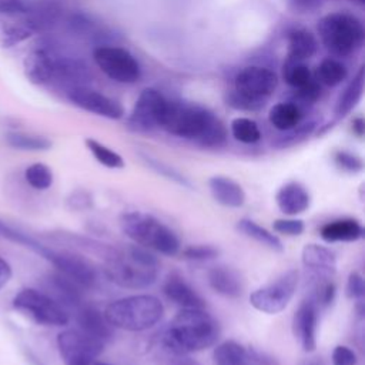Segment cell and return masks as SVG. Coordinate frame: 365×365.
Masks as SVG:
<instances>
[{"label":"cell","instance_id":"6da1fadb","mask_svg":"<svg viewBox=\"0 0 365 365\" xmlns=\"http://www.w3.org/2000/svg\"><path fill=\"white\" fill-rule=\"evenodd\" d=\"M160 128L208 148L221 147L227 141L224 123L211 110L195 103L168 98Z\"/></svg>","mask_w":365,"mask_h":365},{"label":"cell","instance_id":"7a4b0ae2","mask_svg":"<svg viewBox=\"0 0 365 365\" xmlns=\"http://www.w3.org/2000/svg\"><path fill=\"white\" fill-rule=\"evenodd\" d=\"M221 334L218 321L204 308H181L163 334V344L175 355L211 348Z\"/></svg>","mask_w":365,"mask_h":365},{"label":"cell","instance_id":"3957f363","mask_svg":"<svg viewBox=\"0 0 365 365\" xmlns=\"http://www.w3.org/2000/svg\"><path fill=\"white\" fill-rule=\"evenodd\" d=\"M106 277L120 288L145 289L158 278V259L147 248L133 244L125 250H114L104 259Z\"/></svg>","mask_w":365,"mask_h":365},{"label":"cell","instance_id":"277c9868","mask_svg":"<svg viewBox=\"0 0 365 365\" xmlns=\"http://www.w3.org/2000/svg\"><path fill=\"white\" fill-rule=\"evenodd\" d=\"M0 234L13 242H19L30 248L31 251L38 254L41 258L48 261L60 274L66 275L67 278L78 284L81 288L94 287L97 281V272L91 265V262L83 255L73 251L53 250L38 242L36 238L30 237L29 234L7 225L3 221H0Z\"/></svg>","mask_w":365,"mask_h":365},{"label":"cell","instance_id":"5b68a950","mask_svg":"<svg viewBox=\"0 0 365 365\" xmlns=\"http://www.w3.org/2000/svg\"><path fill=\"white\" fill-rule=\"evenodd\" d=\"M103 312L113 328L141 332L153 328L161 321L164 307L154 295L135 294L110 302Z\"/></svg>","mask_w":365,"mask_h":365},{"label":"cell","instance_id":"8992f818","mask_svg":"<svg viewBox=\"0 0 365 365\" xmlns=\"http://www.w3.org/2000/svg\"><path fill=\"white\" fill-rule=\"evenodd\" d=\"M121 231L137 245L174 257L181 251V241L174 230L151 214L128 211L121 215Z\"/></svg>","mask_w":365,"mask_h":365},{"label":"cell","instance_id":"52a82bcc","mask_svg":"<svg viewBox=\"0 0 365 365\" xmlns=\"http://www.w3.org/2000/svg\"><path fill=\"white\" fill-rule=\"evenodd\" d=\"M277 86L278 77L274 70L264 66H248L235 76L234 90L227 93L225 101L235 110L258 111L274 94Z\"/></svg>","mask_w":365,"mask_h":365},{"label":"cell","instance_id":"ba28073f","mask_svg":"<svg viewBox=\"0 0 365 365\" xmlns=\"http://www.w3.org/2000/svg\"><path fill=\"white\" fill-rule=\"evenodd\" d=\"M318 34L325 50L334 57L356 53L365 40L362 21L346 11H334L318 21Z\"/></svg>","mask_w":365,"mask_h":365},{"label":"cell","instance_id":"9c48e42d","mask_svg":"<svg viewBox=\"0 0 365 365\" xmlns=\"http://www.w3.org/2000/svg\"><path fill=\"white\" fill-rule=\"evenodd\" d=\"M299 282V272L291 268L274 281L254 289L250 294V304L259 312L274 315L284 311L295 295Z\"/></svg>","mask_w":365,"mask_h":365},{"label":"cell","instance_id":"30bf717a","mask_svg":"<svg viewBox=\"0 0 365 365\" xmlns=\"http://www.w3.org/2000/svg\"><path fill=\"white\" fill-rule=\"evenodd\" d=\"M13 307L36 322L48 327H63L70 321V314L44 291L24 288L13 298Z\"/></svg>","mask_w":365,"mask_h":365},{"label":"cell","instance_id":"8fae6325","mask_svg":"<svg viewBox=\"0 0 365 365\" xmlns=\"http://www.w3.org/2000/svg\"><path fill=\"white\" fill-rule=\"evenodd\" d=\"M96 66L113 81L121 84L137 83L141 77L138 60L125 48L117 46H98L93 50Z\"/></svg>","mask_w":365,"mask_h":365},{"label":"cell","instance_id":"7c38bea8","mask_svg":"<svg viewBox=\"0 0 365 365\" xmlns=\"http://www.w3.org/2000/svg\"><path fill=\"white\" fill-rule=\"evenodd\" d=\"M57 348L64 365H90L104 351V342L78 328H68L57 335Z\"/></svg>","mask_w":365,"mask_h":365},{"label":"cell","instance_id":"4fadbf2b","mask_svg":"<svg viewBox=\"0 0 365 365\" xmlns=\"http://www.w3.org/2000/svg\"><path fill=\"white\" fill-rule=\"evenodd\" d=\"M168 98L153 87L144 88L137 97L127 118V128L134 133H150L161 127Z\"/></svg>","mask_w":365,"mask_h":365},{"label":"cell","instance_id":"5bb4252c","mask_svg":"<svg viewBox=\"0 0 365 365\" xmlns=\"http://www.w3.org/2000/svg\"><path fill=\"white\" fill-rule=\"evenodd\" d=\"M67 98L76 107L108 120H120L124 117V108L117 100L87 86L68 88Z\"/></svg>","mask_w":365,"mask_h":365},{"label":"cell","instance_id":"9a60e30c","mask_svg":"<svg viewBox=\"0 0 365 365\" xmlns=\"http://www.w3.org/2000/svg\"><path fill=\"white\" fill-rule=\"evenodd\" d=\"M212 358L215 365H279L275 356L245 346L234 339H227L218 344L214 348Z\"/></svg>","mask_w":365,"mask_h":365},{"label":"cell","instance_id":"2e32d148","mask_svg":"<svg viewBox=\"0 0 365 365\" xmlns=\"http://www.w3.org/2000/svg\"><path fill=\"white\" fill-rule=\"evenodd\" d=\"M319 308L308 297L304 299L292 317V334L305 352H314L317 348Z\"/></svg>","mask_w":365,"mask_h":365},{"label":"cell","instance_id":"e0dca14e","mask_svg":"<svg viewBox=\"0 0 365 365\" xmlns=\"http://www.w3.org/2000/svg\"><path fill=\"white\" fill-rule=\"evenodd\" d=\"M63 16V4L60 0H29L23 24L33 33H46L51 30Z\"/></svg>","mask_w":365,"mask_h":365},{"label":"cell","instance_id":"ac0fdd59","mask_svg":"<svg viewBox=\"0 0 365 365\" xmlns=\"http://www.w3.org/2000/svg\"><path fill=\"white\" fill-rule=\"evenodd\" d=\"M44 292L58 302L68 314L70 311L74 312L84 302L83 288L58 271L51 272L44 278Z\"/></svg>","mask_w":365,"mask_h":365},{"label":"cell","instance_id":"d6986e66","mask_svg":"<svg viewBox=\"0 0 365 365\" xmlns=\"http://www.w3.org/2000/svg\"><path fill=\"white\" fill-rule=\"evenodd\" d=\"M57 53L47 46L34 47L24 58V74L33 84L43 86L53 80Z\"/></svg>","mask_w":365,"mask_h":365},{"label":"cell","instance_id":"ffe728a7","mask_svg":"<svg viewBox=\"0 0 365 365\" xmlns=\"http://www.w3.org/2000/svg\"><path fill=\"white\" fill-rule=\"evenodd\" d=\"M76 322L78 329L86 332L90 336H94L103 342H107L113 338V327L104 317V312L91 304L83 302L76 311Z\"/></svg>","mask_w":365,"mask_h":365},{"label":"cell","instance_id":"44dd1931","mask_svg":"<svg viewBox=\"0 0 365 365\" xmlns=\"http://www.w3.org/2000/svg\"><path fill=\"white\" fill-rule=\"evenodd\" d=\"M275 204L282 214L294 217L305 212L309 208L311 195L301 182L289 181L281 185L277 191Z\"/></svg>","mask_w":365,"mask_h":365},{"label":"cell","instance_id":"7402d4cb","mask_svg":"<svg viewBox=\"0 0 365 365\" xmlns=\"http://www.w3.org/2000/svg\"><path fill=\"white\" fill-rule=\"evenodd\" d=\"M163 292L181 308H205L204 298L177 272L168 274L163 284Z\"/></svg>","mask_w":365,"mask_h":365},{"label":"cell","instance_id":"603a6c76","mask_svg":"<svg viewBox=\"0 0 365 365\" xmlns=\"http://www.w3.org/2000/svg\"><path fill=\"white\" fill-rule=\"evenodd\" d=\"M301 261L302 265L314 274V277L331 278L336 269L335 254L328 247L314 242L304 245Z\"/></svg>","mask_w":365,"mask_h":365},{"label":"cell","instance_id":"cb8c5ba5","mask_svg":"<svg viewBox=\"0 0 365 365\" xmlns=\"http://www.w3.org/2000/svg\"><path fill=\"white\" fill-rule=\"evenodd\" d=\"M319 237L325 242H354L364 237V227L354 217H342L325 222L319 228Z\"/></svg>","mask_w":365,"mask_h":365},{"label":"cell","instance_id":"d4e9b609","mask_svg":"<svg viewBox=\"0 0 365 365\" xmlns=\"http://www.w3.org/2000/svg\"><path fill=\"white\" fill-rule=\"evenodd\" d=\"M207 281L214 292L225 298H238L244 292V282L240 274L227 265L211 267L207 271Z\"/></svg>","mask_w":365,"mask_h":365},{"label":"cell","instance_id":"484cf974","mask_svg":"<svg viewBox=\"0 0 365 365\" xmlns=\"http://www.w3.org/2000/svg\"><path fill=\"white\" fill-rule=\"evenodd\" d=\"M90 77L91 76H90L88 67L86 66L84 61L73 57L60 56V54L56 56L53 80H57L58 83L71 88L77 86H87V81L90 80Z\"/></svg>","mask_w":365,"mask_h":365},{"label":"cell","instance_id":"4316f807","mask_svg":"<svg viewBox=\"0 0 365 365\" xmlns=\"http://www.w3.org/2000/svg\"><path fill=\"white\" fill-rule=\"evenodd\" d=\"M212 198L222 207L240 208L245 202V191L235 180L225 175H214L208 180Z\"/></svg>","mask_w":365,"mask_h":365},{"label":"cell","instance_id":"83f0119b","mask_svg":"<svg viewBox=\"0 0 365 365\" xmlns=\"http://www.w3.org/2000/svg\"><path fill=\"white\" fill-rule=\"evenodd\" d=\"M288 50L287 60L305 61L311 58L318 48V41L315 36L307 29H292L287 36Z\"/></svg>","mask_w":365,"mask_h":365},{"label":"cell","instance_id":"f1b7e54d","mask_svg":"<svg viewBox=\"0 0 365 365\" xmlns=\"http://www.w3.org/2000/svg\"><path fill=\"white\" fill-rule=\"evenodd\" d=\"M364 84H365V67L361 66L356 74L349 80L344 91L339 94L336 104H335V115L338 118H344L348 115L355 106L359 103L364 94Z\"/></svg>","mask_w":365,"mask_h":365},{"label":"cell","instance_id":"f546056e","mask_svg":"<svg viewBox=\"0 0 365 365\" xmlns=\"http://www.w3.org/2000/svg\"><path fill=\"white\" fill-rule=\"evenodd\" d=\"M301 106L294 101H281L271 107L268 120L271 125L279 131H288L302 121Z\"/></svg>","mask_w":365,"mask_h":365},{"label":"cell","instance_id":"4dcf8cb0","mask_svg":"<svg viewBox=\"0 0 365 365\" xmlns=\"http://www.w3.org/2000/svg\"><path fill=\"white\" fill-rule=\"evenodd\" d=\"M237 230L241 234H244L245 237L257 241L258 244H261L275 252L284 251V245H282V241L279 240V237L275 235L274 232L268 231L265 227L259 225L258 222H255L251 218H241L237 222Z\"/></svg>","mask_w":365,"mask_h":365},{"label":"cell","instance_id":"1f68e13d","mask_svg":"<svg viewBox=\"0 0 365 365\" xmlns=\"http://www.w3.org/2000/svg\"><path fill=\"white\" fill-rule=\"evenodd\" d=\"M348 76L346 66L338 60L336 57L324 58L315 71V80L321 86L336 87L339 86Z\"/></svg>","mask_w":365,"mask_h":365},{"label":"cell","instance_id":"d6a6232c","mask_svg":"<svg viewBox=\"0 0 365 365\" xmlns=\"http://www.w3.org/2000/svg\"><path fill=\"white\" fill-rule=\"evenodd\" d=\"M6 143L16 150L21 151H46L51 148V141L47 137L23 133V131H10L6 134Z\"/></svg>","mask_w":365,"mask_h":365},{"label":"cell","instance_id":"836d02e7","mask_svg":"<svg viewBox=\"0 0 365 365\" xmlns=\"http://www.w3.org/2000/svg\"><path fill=\"white\" fill-rule=\"evenodd\" d=\"M84 144L87 147V150L91 153V155L104 167L111 168V170H120L124 168L125 163L124 158L114 150H111L110 147H107L106 144L100 143L98 140L93 138V137H87L84 140Z\"/></svg>","mask_w":365,"mask_h":365},{"label":"cell","instance_id":"e575fe53","mask_svg":"<svg viewBox=\"0 0 365 365\" xmlns=\"http://www.w3.org/2000/svg\"><path fill=\"white\" fill-rule=\"evenodd\" d=\"M230 130L232 137L242 144H255L261 140L258 124L248 117H237L231 121Z\"/></svg>","mask_w":365,"mask_h":365},{"label":"cell","instance_id":"d590c367","mask_svg":"<svg viewBox=\"0 0 365 365\" xmlns=\"http://www.w3.org/2000/svg\"><path fill=\"white\" fill-rule=\"evenodd\" d=\"M140 157L141 160L144 161V164L151 168L153 171H155L157 174H160L161 177L170 180V181H174L175 184L178 185H182V187H187V188H192L190 180L187 177H184L178 170H175L173 165L153 157V155H148L145 153H140Z\"/></svg>","mask_w":365,"mask_h":365},{"label":"cell","instance_id":"8d00e7d4","mask_svg":"<svg viewBox=\"0 0 365 365\" xmlns=\"http://www.w3.org/2000/svg\"><path fill=\"white\" fill-rule=\"evenodd\" d=\"M282 78L289 87L297 90L311 81L312 74L304 61L287 60L282 67Z\"/></svg>","mask_w":365,"mask_h":365},{"label":"cell","instance_id":"74e56055","mask_svg":"<svg viewBox=\"0 0 365 365\" xmlns=\"http://www.w3.org/2000/svg\"><path fill=\"white\" fill-rule=\"evenodd\" d=\"M24 180L31 188L44 191L53 184V171L44 163H34L26 168Z\"/></svg>","mask_w":365,"mask_h":365},{"label":"cell","instance_id":"f35d334b","mask_svg":"<svg viewBox=\"0 0 365 365\" xmlns=\"http://www.w3.org/2000/svg\"><path fill=\"white\" fill-rule=\"evenodd\" d=\"M315 127H317V121H312V120L307 121V123L301 121L294 128H291L288 131H284L285 134L274 141V147L287 148V147H292L295 144H299L314 133Z\"/></svg>","mask_w":365,"mask_h":365},{"label":"cell","instance_id":"ab89813d","mask_svg":"<svg viewBox=\"0 0 365 365\" xmlns=\"http://www.w3.org/2000/svg\"><path fill=\"white\" fill-rule=\"evenodd\" d=\"M33 33L23 24H6L0 27V46L4 48H11L27 38H30Z\"/></svg>","mask_w":365,"mask_h":365},{"label":"cell","instance_id":"60d3db41","mask_svg":"<svg viewBox=\"0 0 365 365\" xmlns=\"http://www.w3.org/2000/svg\"><path fill=\"white\" fill-rule=\"evenodd\" d=\"M181 254L185 259H190V261H210L218 257L220 250L210 244H195L184 248Z\"/></svg>","mask_w":365,"mask_h":365},{"label":"cell","instance_id":"b9f144b4","mask_svg":"<svg viewBox=\"0 0 365 365\" xmlns=\"http://www.w3.org/2000/svg\"><path fill=\"white\" fill-rule=\"evenodd\" d=\"M334 163L344 171L346 173H359L364 168V161L359 155L346 151V150H339L335 151L334 154Z\"/></svg>","mask_w":365,"mask_h":365},{"label":"cell","instance_id":"7bdbcfd3","mask_svg":"<svg viewBox=\"0 0 365 365\" xmlns=\"http://www.w3.org/2000/svg\"><path fill=\"white\" fill-rule=\"evenodd\" d=\"M272 228L277 234L287 237H298L304 232L305 224L299 218H278L272 222Z\"/></svg>","mask_w":365,"mask_h":365},{"label":"cell","instance_id":"ee69618b","mask_svg":"<svg viewBox=\"0 0 365 365\" xmlns=\"http://www.w3.org/2000/svg\"><path fill=\"white\" fill-rule=\"evenodd\" d=\"M319 97L321 84L315 78H311V81H308L305 86L295 90V98L302 104H314L319 100Z\"/></svg>","mask_w":365,"mask_h":365},{"label":"cell","instance_id":"f6af8a7d","mask_svg":"<svg viewBox=\"0 0 365 365\" xmlns=\"http://www.w3.org/2000/svg\"><path fill=\"white\" fill-rule=\"evenodd\" d=\"M345 294L351 299L362 301L364 294H365V284H364V277L359 272L352 271L348 275L346 285H345Z\"/></svg>","mask_w":365,"mask_h":365},{"label":"cell","instance_id":"bcb514c9","mask_svg":"<svg viewBox=\"0 0 365 365\" xmlns=\"http://www.w3.org/2000/svg\"><path fill=\"white\" fill-rule=\"evenodd\" d=\"M332 365H356L358 358L354 349L346 345H336L331 354Z\"/></svg>","mask_w":365,"mask_h":365},{"label":"cell","instance_id":"7dc6e473","mask_svg":"<svg viewBox=\"0 0 365 365\" xmlns=\"http://www.w3.org/2000/svg\"><path fill=\"white\" fill-rule=\"evenodd\" d=\"M327 0H288V7L298 14L314 13L322 7Z\"/></svg>","mask_w":365,"mask_h":365},{"label":"cell","instance_id":"c3c4849f","mask_svg":"<svg viewBox=\"0 0 365 365\" xmlns=\"http://www.w3.org/2000/svg\"><path fill=\"white\" fill-rule=\"evenodd\" d=\"M29 0H0V14L23 16L27 10Z\"/></svg>","mask_w":365,"mask_h":365},{"label":"cell","instance_id":"681fc988","mask_svg":"<svg viewBox=\"0 0 365 365\" xmlns=\"http://www.w3.org/2000/svg\"><path fill=\"white\" fill-rule=\"evenodd\" d=\"M67 27L73 33L83 34V33H87L90 29H93V21H90V19L83 13H73L67 20Z\"/></svg>","mask_w":365,"mask_h":365},{"label":"cell","instance_id":"f907efd6","mask_svg":"<svg viewBox=\"0 0 365 365\" xmlns=\"http://www.w3.org/2000/svg\"><path fill=\"white\" fill-rule=\"evenodd\" d=\"M70 204L76 210H84V208H88L91 205V198H90V195L87 192L78 191V192H74L71 195Z\"/></svg>","mask_w":365,"mask_h":365},{"label":"cell","instance_id":"816d5d0a","mask_svg":"<svg viewBox=\"0 0 365 365\" xmlns=\"http://www.w3.org/2000/svg\"><path fill=\"white\" fill-rule=\"evenodd\" d=\"M10 278H11V267L3 257H0V289L7 285Z\"/></svg>","mask_w":365,"mask_h":365},{"label":"cell","instance_id":"f5cc1de1","mask_svg":"<svg viewBox=\"0 0 365 365\" xmlns=\"http://www.w3.org/2000/svg\"><path fill=\"white\" fill-rule=\"evenodd\" d=\"M351 124H352V125H351L352 133H354L356 137L362 138L364 134H365V121H364V117H362V115L355 117Z\"/></svg>","mask_w":365,"mask_h":365},{"label":"cell","instance_id":"db71d44e","mask_svg":"<svg viewBox=\"0 0 365 365\" xmlns=\"http://www.w3.org/2000/svg\"><path fill=\"white\" fill-rule=\"evenodd\" d=\"M170 365H201L198 361L187 358L184 355H180V358H177L175 361H173Z\"/></svg>","mask_w":365,"mask_h":365},{"label":"cell","instance_id":"11a10c76","mask_svg":"<svg viewBox=\"0 0 365 365\" xmlns=\"http://www.w3.org/2000/svg\"><path fill=\"white\" fill-rule=\"evenodd\" d=\"M299 365H325L322 358H307L299 362Z\"/></svg>","mask_w":365,"mask_h":365},{"label":"cell","instance_id":"9f6ffc18","mask_svg":"<svg viewBox=\"0 0 365 365\" xmlns=\"http://www.w3.org/2000/svg\"><path fill=\"white\" fill-rule=\"evenodd\" d=\"M90 365H111V364H108V362H103V361H94L93 364H90Z\"/></svg>","mask_w":365,"mask_h":365},{"label":"cell","instance_id":"6f0895ef","mask_svg":"<svg viewBox=\"0 0 365 365\" xmlns=\"http://www.w3.org/2000/svg\"><path fill=\"white\" fill-rule=\"evenodd\" d=\"M349 1H354V3H359V4H362L365 0H349Z\"/></svg>","mask_w":365,"mask_h":365}]
</instances>
